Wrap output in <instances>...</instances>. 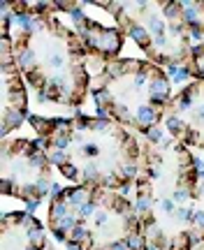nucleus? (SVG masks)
Instances as JSON below:
<instances>
[{
    "mask_svg": "<svg viewBox=\"0 0 204 250\" xmlns=\"http://www.w3.org/2000/svg\"><path fill=\"white\" fill-rule=\"evenodd\" d=\"M135 209L151 250H193L204 243V176L190 148L148 137L135 181Z\"/></svg>",
    "mask_w": 204,
    "mask_h": 250,
    "instance_id": "1",
    "label": "nucleus"
},
{
    "mask_svg": "<svg viewBox=\"0 0 204 250\" xmlns=\"http://www.w3.org/2000/svg\"><path fill=\"white\" fill-rule=\"evenodd\" d=\"M14 19L2 10L12 54L23 79L47 102L84 105L91 90L88 49L68 23L56 17V2H10Z\"/></svg>",
    "mask_w": 204,
    "mask_h": 250,
    "instance_id": "2",
    "label": "nucleus"
},
{
    "mask_svg": "<svg viewBox=\"0 0 204 250\" xmlns=\"http://www.w3.org/2000/svg\"><path fill=\"white\" fill-rule=\"evenodd\" d=\"M51 164L74 185L126 190L137 181L142 144L126 125L107 116H30Z\"/></svg>",
    "mask_w": 204,
    "mask_h": 250,
    "instance_id": "3",
    "label": "nucleus"
},
{
    "mask_svg": "<svg viewBox=\"0 0 204 250\" xmlns=\"http://www.w3.org/2000/svg\"><path fill=\"white\" fill-rule=\"evenodd\" d=\"M47 225L74 250H151L135 202L121 190L70 185L54 193Z\"/></svg>",
    "mask_w": 204,
    "mask_h": 250,
    "instance_id": "4",
    "label": "nucleus"
},
{
    "mask_svg": "<svg viewBox=\"0 0 204 250\" xmlns=\"http://www.w3.org/2000/svg\"><path fill=\"white\" fill-rule=\"evenodd\" d=\"M172 95V81L165 70L142 58L107 60L93 81L100 111L139 135H151L163 123Z\"/></svg>",
    "mask_w": 204,
    "mask_h": 250,
    "instance_id": "5",
    "label": "nucleus"
},
{
    "mask_svg": "<svg viewBox=\"0 0 204 250\" xmlns=\"http://www.w3.org/2000/svg\"><path fill=\"white\" fill-rule=\"evenodd\" d=\"M118 21L126 37L135 42L146 60L156 65H188L193 56V35L185 26L184 7L174 0L139 2H97Z\"/></svg>",
    "mask_w": 204,
    "mask_h": 250,
    "instance_id": "6",
    "label": "nucleus"
},
{
    "mask_svg": "<svg viewBox=\"0 0 204 250\" xmlns=\"http://www.w3.org/2000/svg\"><path fill=\"white\" fill-rule=\"evenodd\" d=\"M0 185L7 197L28 206L39 204L54 185V164L35 139L5 137L0 142Z\"/></svg>",
    "mask_w": 204,
    "mask_h": 250,
    "instance_id": "7",
    "label": "nucleus"
},
{
    "mask_svg": "<svg viewBox=\"0 0 204 250\" xmlns=\"http://www.w3.org/2000/svg\"><path fill=\"white\" fill-rule=\"evenodd\" d=\"M167 135L188 148H204V79L176 90L165 111Z\"/></svg>",
    "mask_w": 204,
    "mask_h": 250,
    "instance_id": "8",
    "label": "nucleus"
},
{
    "mask_svg": "<svg viewBox=\"0 0 204 250\" xmlns=\"http://www.w3.org/2000/svg\"><path fill=\"white\" fill-rule=\"evenodd\" d=\"M0 118H2V139L17 130L28 114V95L23 86V74L12 54V42L7 30L0 37Z\"/></svg>",
    "mask_w": 204,
    "mask_h": 250,
    "instance_id": "9",
    "label": "nucleus"
},
{
    "mask_svg": "<svg viewBox=\"0 0 204 250\" xmlns=\"http://www.w3.org/2000/svg\"><path fill=\"white\" fill-rule=\"evenodd\" d=\"M60 12H65L72 17V26L70 28L79 35V39L84 42V47L88 49L91 56L100 58L102 63L118 58L123 42H126V33L118 26H102L97 21L88 19L81 12L79 2H58Z\"/></svg>",
    "mask_w": 204,
    "mask_h": 250,
    "instance_id": "10",
    "label": "nucleus"
},
{
    "mask_svg": "<svg viewBox=\"0 0 204 250\" xmlns=\"http://www.w3.org/2000/svg\"><path fill=\"white\" fill-rule=\"evenodd\" d=\"M0 250H47V234H44L42 222L33 213H2Z\"/></svg>",
    "mask_w": 204,
    "mask_h": 250,
    "instance_id": "11",
    "label": "nucleus"
},
{
    "mask_svg": "<svg viewBox=\"0 0 204 250\" xmlns=\"http://www.w3.org/2000/svg\"><path fill=\"white\" fill-rule=\"evenodd\" d=\"M184 7V19L185 26L190 30L193 37L204 35V2H181Z\"/></svg>",
    "mask_w": 204,
    "mask_h": 250,
    "instance_id": "12",
    "label": "nucleus"
},
{
    "mask_svg": "<svg viewBox=\"0 0 204 250\" xmlns=\"http://www.w3.org/2000/svg\"><path fill=\"white\" fill-rule=\"evenodd\" d=\"M185 70H188L195 79H204V42L193 47V56L188 60Z\"/></svg>",
    "mask_w": 204,
    "mask_h": 250,
    "instance_id": "13",
    "label": "nucleus"
},
{
    "mask_svg": "<svg viewBox=\"0 0 204 250\" xmlns=\"http://www.w3.org/2000/svg\"><path fill=\"white\" fill-rule=\"evenodd\" d=\"M193 250H204V243H202V246H197V248H193Z\"/></svg>",
    "mask_w": 204,
    "mask_h": 250,
    "instance_id": "14",
    "label": "nucleus"
}]
</instances>
